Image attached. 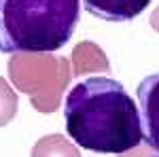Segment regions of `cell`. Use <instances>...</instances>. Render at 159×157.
Masks as SVG:
<instances>
[{
  "mask_svg": "<svg viewBox=\"0 0 159 157\" xmlns=\"http://www.w3.org/2000/svg\"><path fill=\"white\" fill-rule=\"evenodd\" d=\"M66 130L76 146L93 153L123 155L142 142L136 102L119 81L89 76L66 96Z\"/></svg>",
  "mask_w": 159,
  "mask_h": 157,
  "instance_id": "obj_1",
  "label": "cell"
},
{
  "mask_svg": "<svg viewBox=\"0 0 159 157\" xmlns=\"http://www.w3.org/2000/svg\"><path fill=\"white\" fill-rule=\"evenodd\" d=\"M79 13V0H0V51H57L72 38Z\"/></svg>",
  "mask_w": 159,
  "mask_h": 157,
  "instance_id": "obj_2",
  "label": "cell"
},
{
  "mask_svg": "<svg viewBox=\"0 0 159 157\" xmlns=\"http://www.w3.org/2000/svg\"><path fill=\"white\" fill-rule=\"evenodd\" d=\"M11 81L25 94L40 113H53L60 96L70 81V64L66 58L47 53H15L9 62Z\"/></svg>",
  "mask_w": 159,
  "mask_h": 157,
  "instance_id": "obj_3",
  "label": "cell"
},
{
  "mask_svg": "<svg viewBox=\"0 0 159 157\" xmlns=\"http://www.w3.org/2000/svg\"><path fill=\"white\" fill-rule=\"evenodd\" d=\"M142 140L148 149L159 153V72L148 74L138 85Z\"/></svg>",
  "mask_w": 159,
  "mask_h": 157,
  "instance_id": "obj_4",
  "label": "cell"
},
{
  "mask_svg": "<svg viewBox=\"0 0 159 157\" xmlns=\"http://www.w3.org/2000/svg\"><path fill=\"white\" fill-rule=\"evenodd\" d=\"M85 11H89L93 17L112 21V24H123L136 19L142 11H147L151 0H83Z\"/></svg>",
  "mask_w": 159,
  "mask_h": 157,
  "instance_id": "obj_5",
  "label": "cell"
},
{
  "mask_svg": "<svg viewBox=\"0 0 159 157\" xmlns=\"http://www.w3.org/2000/svg\"><path fill=\"white\" fill-rule=\"evenodd\" d=\"M32 157H81V153L72 142H68L66 136L53 134V136L40 138L34 145Z\"/></svg>",
  "mask_w": 159,
  "mask_h": 157,
  "instance_id": "obj_6",
  "label": "cell"
},
{
  "mask_svg": "<svg viewBox=\"0 0 159 157\" xmlns=\"http://www.w3.org/2000/svg\"><path fill=\"white\" fill-rule=\"evenodd\" d=\"M17 106H19V98L11 89V85L0 76V127L11 123L17 115Z\"/></svg>",
  "mask_w": 159,
  "mask_h": 157,
  "instance_id": "obj_7",
  "label": "cell"
},
{
  "mask_svg": "<svg viewBox=\"0 0 159 157\" xmlns=\"http://www.w3.org/2000/svg\"><path fill=\"white\" fill-rule=\"evenodd\" d=\"M151 25H153V30H155V32H159V7L151 13Z\"/></svg>",
  "mask_w": 159,
  "mask_h": 157,
  "instance_id": "obj_8",
  "label": "cell"
},
{
  "mask_svg": "<svg viewBox=\"0 0 159 157\" xmlns=\"http://www.w3.org/2000/svg\"><path fill=\"white\" fill-rule=\"evenodd\" d=\"M155 157H159V155H155Z\"/></svg>",
  "mask_w": 159,
  "mask_h": 157,
  "instance_id": "obj_9",
  "label": "cell"
}]
</instances>
